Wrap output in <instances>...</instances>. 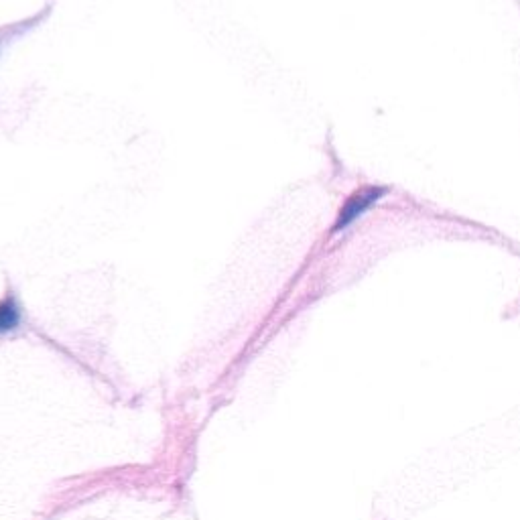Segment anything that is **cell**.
<instances>
[{
    "instance_id": "obj_1",
    "label": "cell",
    "mask_w": 520,
    "mask_h": 520,
    "mask_svg": "<svg viewBox=\"0 0 520 520\" xmlns=\"http://www.w3.org/2000/svg\"><path fill=\"white\" fill-rule=\"evenodd\" d=\"M386 191L388 189L382 185H364L358 191H354L340 208L336 224L332 226V234H338L350 228L354 222H358L368 210H372L384 198Z\"/></svg>"
},
{
    "instance_id": "obj_2",
    "label": "cell",
    "mask_w": 520,
    "mask_h": 520,
    "mask_svg": "<svg viewBox=\"0 0 520 520\" xmlns=\"http://www.w3.org/2000/svg\"><path fill=\"white\" fill-rule=\"evenodd\" d=\"M51 11H53V0H47V5H45L39 13H35L33 17L0 27V57H3L5 49H7L11 43H15L17 39L25 37L27 33H31L33 29H37L39 25H43V23L49 19Z\"/></svg>"
},
{
    "instance_id": "obj_3",
    "label": "cell",
    "mask_w": 520,
    "mask_h": 520,
    "mask_svg": "<svg viewBox=\"0 0 520 520\" xmlns=\"http://www.w3.org/2000/svg\"><path fill=\"white\" fill-rule=\"evenodd\" d=\"M25 321V311L21 299L13 287H7V293L0 297V336H9L17 332Z\"/></svg>"
}]
</instances>
